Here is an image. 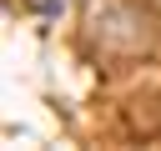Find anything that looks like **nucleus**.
I'll return each instance as SVG.
<instances>
[{
    "instance_id": "1",
    "label": "nucleus",
    "mask_w": 161,
    "mask_h": 151,
    "mask_svg": "<svg viewBox=\"0 0 161 151\" xmlns=\"http://www.w3.org/2000/svg\"><path fill=\"white\" fill-rule=\"evenodd\" d=\"M25 10H35V15H60L65 10V0H20Z\"/></svg>"
}]
</instances>
